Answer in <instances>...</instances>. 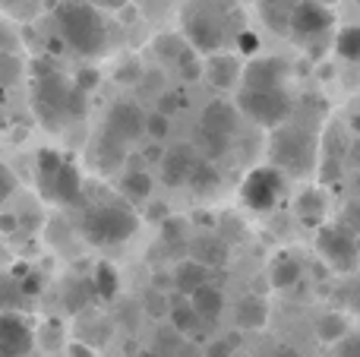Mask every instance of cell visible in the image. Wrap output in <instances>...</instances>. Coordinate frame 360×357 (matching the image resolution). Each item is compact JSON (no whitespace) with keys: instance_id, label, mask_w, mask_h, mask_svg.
<instances>
[{"instance_id":"cell-32","label":"cell","mask_w":360,"mask_h":357,"mask_svg":"<svg viewBox=\"0 0 360 357\" xmlns=\"http://www.w3.org/2000/svg\"><path fill=\"white\" fill-rule=\"evenodd\" d=\"M171 133V117L168 114H162V111H155V114H149V117H146V136L149 139H165Z\"/></svg>"},{"instance_id":"cell-28","label":"cell","mask_w":360,"mask_h":357,"mask_svg":"<svg viewBox=\"0 0 360 357\" xmlns=\"http://www.w3.org/2000/svg\"><path fill=\"white\" fill-rule=\"evenodd\" d=\"M120 190H124L127 200L143 202L146 196L152 193V177L146 174V171H130V174L120 177Z\"/></svg>"},{"instance_id":"cell-1","label":"cell","mask_w":360,"mask_h":357,"mask_svg":"<svg viewBox=\"0 0 360 357\" xmlns=\"http://www.w3.org/2000/svg\"><path fill=\"white\" fill-rule=\"evenodd\" d=\"M180 29L190 48L202 54L237 48V38L247 29L237 0H186L180 6Z\"/></svg>"},{"instance_id":"cell-30","label":"cell","mask_w":360,"mask_h":357,"mask_svg":"<svg viewBox=\"0 0 360 357\" xmlns=\"http://www.w3.org/2000/svg\"><path fill=\"white\" fill-rule=\"evenodd\" d=\"M202 316L196 313V307H193V301L186 297L184 304H177V307H171V326L177 329V332L184 335H196V326Z\"/></svg>"},{"instance_id":"cell-19","label":"cell","mask_w":360,"mask_h":357,"mask_svg":"<svg viewBox=\"0 0 360 357\" xmlns=\"http://www.w3.org/2000/svg\"><path fill=\"white\" fill-rule=\"evenodd\" d=\"M174 285L184 297L196 294L202 285H209V266L199 263V259H184V263H177V269H174Z\"/></svg>"},{"instance_id":"cell-27","label":"cell","mask_w":360,"mask_h":357,"mask_svg":"<svg viewBox=\"0 0 360 357\" xmlns=\"http://www.w3.org/2000/svg\"><path fill=\"white\" fill-rule=\"evenodd\" d=\"M335 51L342 60L360 63V25H345L335 35Z\"/></svg>"},{"instance_id":"cell-33","label":"cell","mask_w":360,"mask_h":357,"mask_svg":"<svg viewBox=\"0 0 360 357\" xmlns=\"http://www.w3.org/2000/svg\"><path fill=\"white\" fill-rule=\"evenodd\" d=\"M146 310H149V316H165V313H171V301L162 291H149L146 294Z\"/></svg>"},{"instance_id":"cell-9","label":"cell","mask_w":360,"mask_h":357,"mask_svg":"<svg viewBox=\"0 0 360 357\" xmlns=\"http://www.w3.org/2000/svg\"><path fill=\"white\" fill-rule=\"evenodd\" d=\"M316 250L335 272H354L360 259L357 234L348 225H323L316 234Z\"/></svg>"},{"instance_id":"cell-40","label":"cell","mask_w":360,"mask_h":357,"mask_svg":"<svg viewBox=\"0 0 360 357\" xmlns=\"http://www.w3.org/2000/svg\"><path fill=\"white\" fill-rule=\"evenodd\" d=\"M342 221H345V225H348L354 234H360V202H351V206L345 209V219H342Z\"/></svg>"},{"instance_id":"cell-10","label":"cell","mask_w":360,"mask_h":357,"mask_svg":"<svg viewBox=\"0 0 360 357\" xmlns=\"http://www.w3.org/2000/svg\"><path fill=\"white\" fill-rule=\"evenodd\" d=\"M281 193H285V174H281V168H275V164L253 168L240 187L243 202H247L253 212H269V209H275Z\"/></svg>"},{"instance_id":"cell-51","label":"cell","mask_w":360,"mask_h":357,"mask_svg":"<svg viewBox=\"0 0 360 357\" xmlns=\"http://www.w3.org/2000/svg\"><path fill=\"white\" fill-rule=\"evenodd\" d=\"M4 4H6V0H0V6H4Z\"/></svg>"},{"instance_id":"cell-45","label":"cell","mask_w":360,"mask_h":357,"mask_svg":"<svg viewBox=\"0 0 360 357\" xmlns=\"http://www.w3.org/2000/svg\"><path fill=\"white\" fill-rule=\"evenodd\" d=\"M89 4H95V6H108V10H117V6H124L127 0H89Z\"/></svg>"},{"instance_id":"cell-46","label":"cell","mask_w":360,"mask_h":357,"mask_svg":"<svg viewBox=\"0 0 360 357\" xmlns=\"http://www.w3.org/2000/svg\"><path fill=\"white\" fill-rule=\"evenodd\" d=\"M272 357H300L297 348H288V345H281V348H275V354Z\"/></svg>"},{"instance_id":"cell-35","label":"cell","mask_w":360,"mask_h":357,"mask_svg":"<svg viewBox=\"0 0 360 357\" xmlns=\"http://www.w3.org/2000/svg\"><path fill=\"white\" fill-rule=\"evenodd\" d=\"M0 79L4 82L19 79V57H13L10 51H0Z\"/></svg>"},{"instance_id":"cell-47","label":"cell","mask_w":360,"mask_h":357,"mask_svg":"<svg viewBox=\"0 0 360 357\" xmlns=\"http://www.w3.org/2000/svg\"><path fill=\"white\" fill-rule=\"evenodd\" d=\"M146 158H149V162H162L165 155H162V149H158V145H152V149L146 152Z\"/></svg>"},{"instance_id":"cell-36","label":"cell","mask_w":360,"mask_h":357,"mask_svg":"<svg viewBox=\"0 0 360 357\" xmlns=\"http://www.w3.org/2000/svg\"><path fill=\"white\" fill-rule=\"evenodd\" d=\"M338 357H360V335H345L338 342Z\"/></svg>"},{"instance_id":"cell-12","label":"cell","mask_w":360,"mask_h":357,"mask_svg":"<svg viewBox=\"0 0 360 357\" xmlns=\"http://www.w3.org/2000/svg\"><path fill=\"white\" fill-rule=\"evenodd\" d=\"M32 345H35L32 323L16 310L0 313V357H29Z\"/></svg>"},{"instance_id":"cell-21","label":"cell","mask_w":360,"mask_h":357,"mask_svg":"<svg viewBox=\"0 0 360 357\" xmlns=\"http://www.w3.org/2000/svg\"><path fill=\"white\" fill-rule=\"evenodd\" d=\"M269 323V307L262 297H243L237 304V326L247 329V332H256Z\"/></svg>"},{"instance_id":"cell-14","label":"cell","mask_w":360,"mask_h":357,"mask_svg":"<svg viewBox=\"0 0 360 357\" xmlns=\"http://www.w3.org/2000/svg\"><path fill=\"white\" fill-rule=\"evenodd\" d=\"M196 164H199V152L193 149L190 143L171 145L162 158V181L168 183V187H184V183H190Z\"/></svg>"},{"instance_id":"cell-3","label":"cell","mask_w":360,"mask_h":357,"mask_svg":"<svg viewBox=\"0 0 360 357\" xmlns=\"http://www.w3.org/2000/svg\"><path fill=\"white\" fill-rule=\"evenodd\" d=\"M54 22L63 44L79 57H101L111 44V25L101 16V6L89 0H63L54 10Z\"/></svg>"},{"instance_id":"cell-44","label":"cell","mask_w":360,"mask_h":357,"mask_svg":"<svg viewBox=\"0 0 360 357\" xmlns=\"http://www.w3.org/2000/svg\"><path fill=\"white\" fill-rule=\"evenodd\" d=\"M139 73V67L136 63H127L124 70H117V82H133V76Z\"/></svg>"},{"instance_id":"cell-31","label":"cell","mask_w":360,"mask_h":357,"mask_svg":"<svg viewBox=\"0 0 360 357\" xmlns=\"http://www.w3.org/2000/svg\"><path fill=\"white\" fill-rule=\"evenodd\" d=\"M22 285L19 278H10V275H0V313L6 310H19V301H22Z\"/></svg>"},{"instance_id":"cell-25","label":"cell","mask_w":360,"mask_h":357,"mask_svg":"<svg viewBox=\"0 0 360 357\" xmlns=\"http://www.w3.org/2000/svg\"><path fill=\"white\" fill-rule=\"evenodd\" d=\"M190 187H193V193H196V196H212L218 187H221V174H218L209 162H202V158H199L196 171H193V177H190Z\"/></svg>"},{"instance_id":"cell-15","label":"cell","mask_w":360,"mask_h":357,"mask_svg":"<svg viewBox=\"0 0 360 357\" xmlns=\"http://www.w3.org/2000/svg\"><path fill=\"white\" fill-rule=\"evenodd\" d=\"M256 6H259V19L266 29H272L275 35H288L300 0H256Z\"/></svg>"},{"instance_id":"cell-29","label":"cell","mask_w":360,"mask_h":357,"mask_svg":"<svg viewBox=\"0 0 360 357\" xmlns=\"http://www.w3.org/2000/svg\"><path fill=\"white\" fill-rule=\"evenodd\" d=\"M316 335L326 345H335V342H342L345 335H348V320H345L342 313H326L323 320L316 323Z\"/></svg>"},{"instance_id":"cell-22","label":"cell","mask_w":360,"mask_h":357,"mask_svg":"<svg viewBox=\"0 0 360 357\" xmlns=\"http://www.w3.org/2000/svg\"><path fill=\"white\" fill-rule=\"evenodd\" d=\"M190 257L212 269V266H221L224 259H228V244H224L221 238H212V234L209 238H196L190 244Z\"/></svg>"},{"instance_id":"cell-39","label":"cell","mask_w":360,"mask_h":357,"mask_svg":"<svg viewBox=\"0 0 360 357\" xmlns=\"http://www.w3.org/2000/svg\"><path fill=\"white\" fill-rule=\"evenodd\" d=\"M19 285H22V294H25V297H35L38 291L44 288V278H41V275H25Z\"/></svg>"},{"instance_id":"cell-50","label":"cell","mask_w":360,"mask_h":357,"mask_svg":"<svg viewBox=\"0 0 360 357\" xmlns=\"http://www.w3.org/2000/svg\"><path fill=\"white\" fill-rule=\"evenodd\" d=\"M319 4H329L332 6V4H338V0H319Z\"/></svg>"},{"instance_id":"cell-16","label":"cell","mask_w":360,"mask_h":357,"mask_svg":"<svg viewBox=\"0 0 360 357\" xmlns=\"http://www.w3.org/2000/svg\"><path fill=\"white\" fill-rule=\"evenodd\" d=\"M240 76H243V67L234 54H228V51L209 54V60H205V79L215 89H231Z\"/></svg>"},{"instance_id":"cell-34","label":"cell","mask_w":360,"mask_h":357,"mask_svg":"<svg viewBox=\"0 0 360 357\" xmlns=\"http://www.w3.org/2000/svg\"><path fill=\"white\" fill-rule=\"evenodd\" d=\"M180 339H184V332H177L174 326L171 329H165L162 335H158V354H177L180 351Z\"/></svg>"},{"instance_id":"cell-7","label":"cell","mask_w":360,"mask_h":357,"mask_svg":"<svg viewBox=\"0 0 360 357\" xmlns=\"http://www.w3.org/2000/svg\"><path fill=\"white\" fill-rule=\"evenodd\" d=\"M332 29H335V13H332L329 4H319V0H300L297 13L291 19V38L294 44H300L304 51H310L313 57H319L326 51L332 38Z\"/></svg>"},{"instance_id":"cell-43","label":"cell","mask_w":360,"mask_h":357,"mask_svg":"<svg viewBox=\"0 0 360 357\" xmlns=\"http://www.w3.org/2000/svg\"><path fill=\"white\" fill-rule=\"evenodd\" d=\"M180 234H184V221H165V240H180Z\"/></svg>"},{"instance_id":"cell-49","label":"cell","mask_w":360,"mask_h":357,"mask_svg":"<svg viewBox=\"0 0 360 357\" xmlns=\"http://www.w3.org/2000/svg\"><path fill=\"white\" fill-rule=\"evenodd\" d=\"M4 202H6V193H4V190H0V206H4Z\"/></svg>"},{"instance_id":"cell-13","label":"cell","mask_w":360,"mask_h":357,"mask_svg":"<svg viewBox=\"0 0 360 357\" xmlns=\"http://www.w3.org/2000/svg\"><path fill=\"white\" fill-rule=\"evenodd\" d=\"M288 76H291V63L285 57H253L243 67L240 86L247 89H285Z\"/></svg>"},{"instance_id":"cell-23","label":"cell","mask_w":360,"mask_h":357,"mask_svg":"<svg viewBox=\"0 0 360 357\" xmlns=\"http://www.w3.org/2000/svg\"><path fill=\"white\" fill-rule=\"evenodd\" d=\"M190 301H193V307H196V313L202 316V320H218V316H221L224 294L215 288V285H202L196 294H190Z\"/></svg>"},{"instance_id":"cell-41","label":"cell","mask_w":360,"mask_h":357,"mask_svg":"<svg viewBox=\"0 0 360 357\" xmlns=\"http://www.w3.org/2000/svg\"><path fill=\"white\" fill-rule=\"evenodd\" d=\"M177 101H180V98H177V95L165 92V95H162V98H158V111H162V114H168V117H171V114H174V111H177V108H180V105H177Z\"/></svg>"},{"instance_id":"cell-4","label":"cell","mask_w":360,"mask_h":357,"mask_svg":"<svg viewBox=\"0 0 360 357\" xmlns=\"http://www.w3.org/2000/svg\"><path fill=\"white\" fill-rule=\"evenodd\" d=\"M32 101H35L41 124L54 126V130L63 124H73L86 114V89L79 82L67 79L63 73H54V70H44L35 76Z\"/></svg>"},{"instance_id":"cell-52","label":"cell","mask_w":360,"mask_h":357,"mask_svg":"<svg viewBox=\"0 0 360 357\" xmlns=\"http://www.w3.org/2000/svg\"><path fill=\"white\" fill-rule=\"evenodd\" d=\"M357 187H360V181H357Z\"/></svg>"},{"instance_id":"cell-5","label":"cell","mask_w":360,"mask_h":357,"mask_svg":"<svg viewBox=\"0 0 360 357\" xmlns=\"http://www.w3.org/2000/svg\"><path fill=\"white\" fill-rule=\"evenodd\" d=\"M139 228V215L124 202H95L82 212L79 231L95 247H117L130 240Z\"/></svg>"},{"instance_id":"cell-24","label":"cell","mask_w":360,"mask_h":357,"mask_svg":"<svg viewBox=\"0 0 360 357\" xmlns=\"http://www.w3.org/2000/svg\"><path fill=\"white\" fill-rule=\"evenodd\" d=\"M92 288H95V297L101 301H111L120 288V275L111 263H98L95 266V275H92Z\"/></svg>"},{"instance_id":"cell-18","label":"cell","mask_w":360,"mask_h":357,"mask_svg":"<svg viewBox=\"0 0 360 357\" xmlns=\"http://www.w3.org/2000/svg\"><path fill=\"white\" fill-rule=\"evenodd\" d=\"M63 168V155L54 149H41L35 158V181H38V193L44 196V200L51 202V196H54V181L57 174H60Z\"/></svg>"},{"instance_id":"cell-20","label":"cell","mask_w":360,"mask_h":357,"mask_svg":"<svg viewBox=\"0 0 360 357\" xmlns=\"http://www.w3.org/2000/svg\"><path fill=\"white\" fill-rule=\"evenodd\" d=\"M297 219L310 228H323V219H326V193L323 190H304V193H300Z\"/></svg>"},{"instance_id":"cell-8","label":"cell","mask_w":360,"mask_h":357,"mask_svg":"<svg viewBox=\"0 0 360 357\" xmlns=\"http://www.w3.org/2000/svg\"><path fill=\"white\" fill-rule=\"evenodd\" d=\"M237 108L240 114H247L253 124L259 126H281L294 111V98L288 95V89H247L240 86L237 92Z\"/></svg>"},{"instance_id":"cell-11","label":"cell","mask_w":360,"mask_h":357,"mask_svg":"<svg viewBox=\"0 0 360 357\" xmlns=\"http://www.w3.org/2000/svg\"><path fill=\"white\" fill-rule=\"evenodd\" d=\"M237 114H240V108L228 105V101H209V105H205L202 117H199V126H202V136L209 139L215 149H224L228 139L234 136Z\"/></svg>"},{"instance_id":"cell-2","label":"cell","mask_w":360,"mask_h":357,"mask_svg":"<svg viewBox=\"0 0 360 357\" xmlns=\"http://www.w3.org/2000/svg\"><path fill=\"white\" fill-rule=\"evenodd\" d=\"M139 136H146V114L139 111L136 105H130V101H117V105L108 111L105 124H101V133L92 139V145H89V162H92V168L105 171V174L117 171L120 162L127 158V149H130Z\"/></svg>"},{"instance_id":"cell-6","label":"cell","mask_w":360,"mask_h":357,"mask_svg":"<svg viewBox=\"0 0 360 357\" xmlns=\"http://www.w3.org/2000/svg\"><path fill=\"white\" fill-rule=\"evenodd\" d=\"M316 152L319 143L307 126H294V124H281L272 130L269 139V155L272 164L288 174H310L316 164Z\"/></svg>"},{"instance_id":"cell-42","label":"cell","mask_w":360,"mask_h":357,"mask_svg":"<svg viewBox=\"0 0 360 357\" xmlns=\"http://www.w3.org/2000/svg\"><path fill=\"white\" fill-rule=\"evenodd\" d=\"M67 354H70V357H95V351L86 345V342H70V345H67Z\"/></svg>"},{"instance_id":"cell-48","label":"cell","mask_w":360,"mask_h":357,"mask_svg":"<svg viewBox=\"0 0 360 357\" xmlns=\"http://www.w3.org/2000/svg\"><path fill=\"white\" fill-rule=\"evenodd\" d=\"M133 357H162L158 351H139V354H133Z\"/></svg>"},{"instance_id":"cell-38","label":"cell","mask_w":360,"mask_h":357,"mask_svg":"<svg viewBox=\"0 0 360 357\" xmlns=\"http://www.w3.org/2000/svg\"><path fill=\"white\" fill-rule=\"evenodd\" d=\"M256 48H259V38H256L250 29H243L240 38H237V51H243V54H253Z\"/></svg>"},{"instance_id":"cell-37","label":"cell","mask_w":360,"mask_h":357,"mask_svg":"<svg viewBox=\"0 0 360 357\" xmlns=\"http://www.w3.org/2000/svg\"><path fill=\"white\" fill-rule=\"evenodd\" d=\"M231 351H234V342H231V339H218V342H212V345L205 348L202 357H231Z\"/></svg>"},{"instance_id":"cell-26","label":"cell","mask_w":360,"mask_h":357,"mask_svg":"<svg viewBox=\"0 0 360 357\" xmlns=\"http://www.w3.org/2000/svg\"><path fill=\"white\" fill-rule=\"evenodd\" d=\"M300 282V263L288 253H281L272 266V285L275 288H291V285Z\"/></svg>"},{"instance_id":"cell-17","label":"cell","mask_w":360,"mask_h":357,"mask_svg":"<svg viewBox=\"0 0 360 357\" xmlns=\"http://www.w3.org/2000/svg\"><path fill=\"white\" fill-rule=\"evenodd\" d=\"M82 200V177H79V168H76L70 158H63V168L54 181V196L51 202H60V206H76Z\"/></svg>"}]
</instances>
